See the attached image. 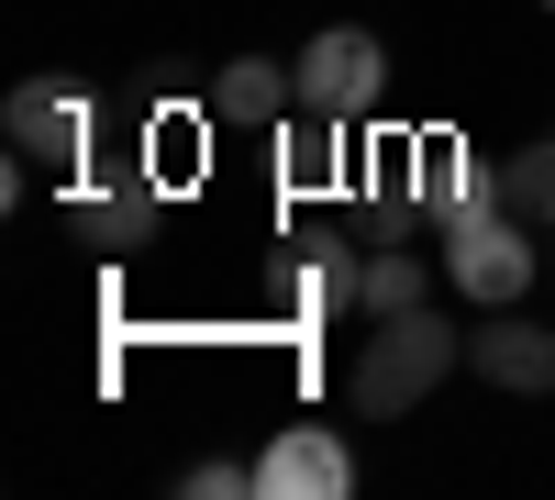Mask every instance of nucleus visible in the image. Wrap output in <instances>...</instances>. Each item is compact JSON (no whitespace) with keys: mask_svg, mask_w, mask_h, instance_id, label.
<instances>
[{"mask_svg":"<svg viewBox=\"0 0 555 500\" xmlns=\"http://www.w3.org/2000/svg\"><path fill=\"white\" fill-rule=\"evenodd\" d=\"M455 368H467V334H455L444 311L423 300V311H389V323L366 334V356L345 368V400H356L366 423H389V412H423Z\"/></svg>","mask_w":555,"mask_h":500,"instance_id":"f257e3e1","label":"nucleus"},{"mask_svg":"<svg viewBox=\"0 0 555 500\" xmlns=\"http://www.w3.org/2000/svg\"><path fill=\"white\" fill-rule=\"evenodd\" d=\"M522 234H533V222H522L512 201H478V211H455L444 234H434V245H444V279L467 290L478 311L522 300V290H533V267H544V245H522Z\"/></svg>","mask_w":555,"mask_h":500,"instance_id":"f03ea898","label":"nucleus"},{"mask_svg":"<svg viewBox=\"0 0 555 500\" xmlns=\"http://www.w3.org/2000/svg\"><path fill=\"white\" fill-rule=\"evenodd\" d=\"M289 78H300V112H322V123H366L389 101V44L366 34V23H322L300 56H289Z\"/></svg>","mask_w":555,"mask_h":500,"instance_id":"7ed1b4c3","label":"nucleus"},{"mask_svg":"<svg viewBox=\"0 0 555 500\" xmlns=\"http://www.w3.org/2000/svg\"><path fill=\"white\" fill-rule=\"evenodd\" d=\"M356 489V445L334 423H278L256 445V500H345Z\"/></svg>","mask_w":555,"mask_h":500,"instance_id":"20e7f679","label":"nucleus"},{"mask_svg":"<svg viewBox=\"0 0 555 500\" xmlns=\"http://www.w3.org/2000/svg\"><path fill=\"white\" fill-rule=\"evenodd\" d=\"M67 234L101 245V256H145L167 234V190L133 178V167H112V190H67Z\"/></svg>","mask_w":555,"mask_h":500,"instance_id":"39448f33","label":"nucleus"},{"mask_svg":"<svg viewBox=\"0 0 555 500\" xmlns=\"http://www.w3.org/2000/svg\"><path fill=\"white\" fill-rule=\"evenodd\" d=\"M411 211H423V234H444L455 211H478V201H500V167L489 156H467L455 145V133H423V145H411Z\"/></svg>","mask_w":555,"mask_h":500,"instance_id":"423d86ee","label":"nucleus"},{"mask_svg":"<svg viewBox=\"0 0 555 500\" xmlns=\"http://www.w3.org/2000/svg\"><path fill=\"white\" fill-rule=\"evenodd\" d=\"M0 123H12L23 156H89V133H101L89 89H67V78H23L12 101H0Z\"/></svg>","mask_w":555,"mask_h":500,"instance_id":"0eeeda50","label":"nucleus"},{"mask_svg":"<svg viewBox=\"0 0 555 500\" xmlns=\"http://www.w3.org/2000/svg\"><path fill=\"white\" fill-rule=\"evenodd\" d=\"M467 368H478L489 389H522V400H533V389H555V334L522 323V300H500L489 323L467 334Z\"/></svg>","mask_w":555,"mask_h":500,"instance_id":"6e6552de","label":"nucleus"},{"mask_svg":"<svg viewBox=\"0 0 555 500\" xmlns=\"http://www.w3.org/2000/svg\"><path fill=\"white\" fill-rule=\"evenodd\" d=\"M278 311H289V323L366 311V256H345V245H300L289 267H278Z\"/></svg>","mask_w":555,"mask_h":500,"instance_id":"1a4fd4ad","label":"nucleus"},{"mask_svg":"<svg viewBox=\"0 0 555 500\" xmlns=\"http://www.w3.org/2000/svg\"><path fill=\"white\" fill-rule=\"evenodd\" d=\"M300 112V78L278 67V56H234V67H211V123L222 133H278Z\"/></svg>","mask_w":555,"mask_h":500,"instance_id":"9d476101","label":"nucleus"},{"mask_svg":"<svg viewBox=\"0 0 555 500\" xmlns=\"http://www.w3.org/2000/svg\"><path fill=\"white\" fill-rule=\"evenodd\" d=\"M278 156H289V190H334V178H345V123L289 112V123H278Z\"/></svg>","mask_w":555,"mask_h":500,"instance_id":"9b49d317","label":"nucleus"},{"mask_svg":"<svg viewBox=\"0 0 555 500\" xmlns=\"http://www.w3.org/2000/svg\"><path fill=\"white\" fill-rule=\"evenodd\" d=\"M500 201H512L522 222H555V133H533V145L500 156Z\"/></svg>","mask_w":555,"mask_h":500,"instance_id":"f8f14e48","label":"nucleus"},{"mask_svg":"<svg viewBox=\"0 0 555 500\" xmlns=\"http://www.w3.org/2000/svg\"><path fill=\"white\" fill-rule=\"evenodd\" d=\"M366 311H378V323H389V311H423V245H378V256H366Z\"/></svg>","mask_w":555,"mask_h":500,"instance_id":"ddd939ff","label":"nucleus"},{"mask_svg":"<svg viewBox=\"0 0 555 500\" xmlns=\"http://www.w3.org/2000/svg\"><path fill=\"white\" fill-rule=\"evenodd\" d=\"M178 489H190V500H256V457H201Z\"/></svg>","mask_w":555,"mask_h":500,"instance_id":"4468645a","label":"nucleus"},{"mask_svg":"<svg viewBox=\"0 0 555 500\" xmlns=\"http://www.w3.org/2000/svg\"><path fill=\"white\" fill-rule=\"evenodd\" d=\"M544 12H555V0H544Z\"/></svg>","mask_w":555,"mask_h":500,"instance_id":"2eb2a0df","label":"nucleus"}]
</instances>
